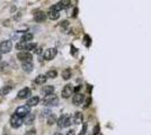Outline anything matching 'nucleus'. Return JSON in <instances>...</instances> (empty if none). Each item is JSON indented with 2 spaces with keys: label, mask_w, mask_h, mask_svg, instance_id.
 Masks as SVG:
<instances>
[{
  "label": "nucleus",
  "mask_w": 151,
  "mask_h": 135,
  "mask_svg": "<svg viewBox=\"0 0 151 135\" xmlns=\"http://www.w3.org/2000/svg\"><path fill=\"white\" fill-rule=\"evenodd\" d=\"M12 87H10V86H3L2 88H0V96H6V95H8L10 91H11Z\"/></svg>",
  "instance_id": "19"
},
{
  "label": "nucleus",
  "mask_w": 151,
  "mask_h": 135,
  "mask_svg": "<svg viewBox=\"0 0 151 135\" xmlns=\"http://www.w3.org/2000/svg\"><path fill=\"white\" fill-rule=\"evenodd\" d=\"M8 67V64H7L6 62H3V63H1L0 64V71H3V70H6V68Z\"/></svg>",
  "instance_id": "30"
},
{
  "label": "nucleus",
  "mask_w": 151,
  "mask_h": 135,
  "mask_svg": "<svg viewBox=\"0 0 151 135\" xmlns=\"http://www.w3.org/2000/svg\"><path fill=\"white\" fill-rule=\"evenodd\" d=\"M47 16H49L50 19L56 20V19H59V17H60V14H59L58 11H54V10H50L49 14H47Z\"/></svg>",
  "instance_id": "21"
},
{
  "label": "nucleus",
  "mask_w": 151,
  "mask_h": 135,
  "mask_svg": "<svg viewBox=\"0 0 151 135\" xmlns=\"http://www.w3.org/2000/svg\"><path fill=\"white\" fill-rule=\"evenodd\" d=\"M77 12H78V9L76 8L75 10H73V17H76V16H77Z\"/></svg>",
  "instance_id": "36"
},
{
  "label": "nucleus",
  "mask_w": 151,
  "mask_h": 135,
  "mask_svg": "<svg viewBox=\"0 0 151 135\" xmlns=\"http://www.w3.org/2000/svg\"><path fill=\"white\" fill-rule=\"evenodd\" d=\"M55 135H62V134H61V133H56V134H55Z\"/></svg>",
  "instance_id": "37"
},
{
  "label": "nucleus",
  "mask_w": 151,
  "mask_h": 135,
  "mask_svg": "<svg viewBox=\"0 0 151 135\" xmlns=\"http://www.w3.org/2000/svg\"><path fill=\"white\" fill-rule=\"evenodd\" d=\"M34 119H35V115L33 114V113H29L26 117H25L24 123L26 124V125H32V124L34 123Z\"/></svg>",
  "instance_id": "18"
},
{
  "label": "nucleus",
  "mask_w": 151,
  "mask_h": 135,
  "mask_svg": "<svg viewBox=\"0 0 151 135\" xmlns=\"http://www.w3.org/2000/svg\"><path fill=\"white\" fill-rule=\"evenodd\" d=\"M40 101H41L40 97L34 96V97H31L28 100H27V106H28V107H33V106L38 105V104H40Z\"/></svg>",
  "instance_id": "16"
},
{
  "label": "nucleus",
  "mask_w": 151,
  "mask_h": 135,
  "mask_svg": "<svg viewBox=\"0 0 151 135\" xmlns=\"http://www.w3.org/2000/svg\"><path fill=\"white\" fill-rule=\"evenodd\" d=\"M86 132H87V124H84V126H82V131L80 132V135L86 134Z\"/></svg>",
  "instance_id": "31"
},
{
  "label": "nucleus",
  "mask_w": 151,
  "mask_h": 135,
  "mask_svg": "<svg viewBox=\"0 0 151 135\" xmlns=\"http://www.w3.org/2000/svg\"><path fill=\"white\" fill-rule=\"evenodd\" d=\"M67 135H76V132H75V129H70V131H68Z\"/></svg>",
  "instance_id": "33"
},
{
  "label": "nucleus",
  "mask_w": 151,
  "mask_h": 135,
  "mask_svg": "<svg viewBox=\"0 0 151 135\" xmlns=\"http://www.w3.org/2000/svg\"><path fill=\"white\" fill-rule=\"evenodd\" d=\"M42 104L45 106H58L59 105V98L55 95H49L45 96L42 100Z\"/></svg>",
  "instance_id": "2"
},
{
  "label": "nucleus",
  "mask_w": 151,
  "mask_h": 135,
  "mask_svg": "<svg viewBox=\"0 0 151 135\" xmlns=\"http://www.w3.org/2000/svg\"><path fill=\"white\" fill-rule=\"evenodd\" d=\"M15 47H16V50H19L22 52L23 50H25V48H26V43H24V42H18Z\"/></svg>",
  "instance_id": "26"
},
{
  "label": "nucleus",
  "mask_w": 151,
  "mask_h": 135,
  "mask_svg": "<svg viewBox=\"0 0 151 135\" xmlns=\"http://www.w3.org/2000/svg\"><path fill=\"white\" fill-rule=\"evenodd\" d=\"M23 123H24L23 118L18 117L17 115H12L11 118H10V125H11V127H14V128L21 127L22 125H23Z\"/></svg>",
  "instance_id": "7"
},
{
  "label": "nucleus",
  "mask_w": 151,
  "mask_h": 135,
  "mask_svg": "<svg viewBox=\"0 0 151 135\" xmlns=\"http://www.w3.org/2000/svg\"><path fill=\"white\" fill-rule=\"evenodd\" d=\"M29 113H32V112H31V107H28L27 105L19 106V107H18V108L15 110V115H17L18 117H21V118L26 117Z\"/></svg>",
  "instance_id": "3"
},
{
  "label": "nucleus",
  "mask_w": 151,
  "mask_h": 135,
  "mask_svg": "<svg viewBox=\"0 0 151 135\" xmlns=\"http://www.w3.org/2000/svg\"><path fill=\"white\" fill-rule=\"evenodd\" d=\"M82 119H84V116H82V114L80 112H76L75 114H73L72 120H73V123H75V124H77V125L81 124L82 123Z\"/></svg>",
  "instance_id": "13"
},
{
  "label": "nucleus",
  "mask_w": 151,
  "mask_h": 135,
  "mask_svg": "<svg viewBox=\"0 0 151 135\" xmlns=\"http://www.w3.org/2000/svg\"><path fill=\"white\" fill-rule=\"evenodd\" d=\"M31 94H32V91L29 88H23L19 92H18V98L19 99H27V98L31 97Z\"/></svg>",
  "instance_id": "9"
},
{
  "label": "nucleus",
  "mask_w": 151,
  "mask_h": 135,
  "mask_svg": "<svg viewBox=\"0 0 151 135\" xmlns=\"http://www.w3.org/2000/svg\"><path fill=\"white\" fill-rule=\"evenodd\" d=\"M54 92V87L53 86H44L43 88L41 89V94L45 96H49V95H53Z\"/></svg>",
  "instance_id": "11"
},
{
  "label": "nucleus",
  "mask_w": 151,
  "mask_h": 135,
  "mask_svg": "<svg viewBox=\"0 0 151 135\" xmlns=\"http://www.w3.org/2000/svg\"><path fill=\"white\" fill-rule=\"evenodd\" d=\"M12 48L11 41H3L0 43V54H6L9 53Z\"/></svg>",
  "instance_id": "5"
},
{
  "label": "nucleus",
  "mask_w": 151,
  "mask_h": 135,
  "mask_svg": "<svg viewBox=\"0 0 151 135\" xmlns=\"http://www.w3.org/2000/svg\"><path fill=\"white\" fill-rule=\"evenodd\" d=\"M70 6L69 1H60V2L55 3L51 7V10H54V11H60V10H63V9H67Z\"/></svg>",
  "instance_id": "6"
},
{
  "label": "nucleus",
  "mask_w": 151,
  "mask_h": 135,
  "mask_svg": "<svg viewBox=\"0 0 151 135\" xmlns=\"http://www.w3.org/2000/svg\"><path fill=\"white\" fill-rule=\"evenodd\" d=\"M35 53H36V54H41V53H42V48H41V47L36 48V50H35Z\"/></svg>",
  "instance_id": "34"
},
{
  "label": "nucleus",
  "mask_w": 151,
  "mask_h": 135,
  "mask_svg": "<svg viewBox=\"0 0 151 135\" xmlns=\"http://www.w3.org/2000/svg\"><path fill=\"white\" fill-rule=\"evenodd\" d=\"M33 39V34L32 33H25L21 38V42H24V43H27V42L32 41Z\"/></svg>",
  "instance_id": "20"
},
{
  "label": "nucleus",
  "mask_w": 151,
  "mask_h": 135,
  "mask_svg": "<svg viewBox=\"0 0 151 135\" xmlns=\"http://www.w3.org/2000/svg\"><path fill=\"white\" fill-rule=\"evenodd\" d=\"M90 101H91V99H90V98H88L87 101H86V105H85V107H88V106H89V104H90Z\"/></svg>",
  "instance_id": "35"
},
{
  "label": "nucleus",
  "mask_w": 151,
  "mask_h": 135,
  "mask_svg": "<svg viewBox=\"0 0 151 135\" xmlns=\"http://www.w3.org/2000/svg\"><path fill=\"white\" fill-rule=\"evenodd\" d=\"M71 123H72L71 116H70V115H68V114H64V115H62V116H60V117H59V119L56 120L58 126L61 127V128H63V127H69L70 125H71Z\"/></svg>",
  "instance_id": "1"
},
{
  "label": "nucleus",
  "mask_w": 151,
  "mask_h": 135,
  "mask_svg": "<svg viewBox=\"0 0 151 135\" xmlns=\"http://www.w3.org/2000/svg\"><path fill=\"white\" fill-rule=\"evenodd\" d=\"M52 115V112H51V109H44V110H42V116L43 117H49V116H51Z\"/></svg>",
  "instance_id": "27"
},
{
  "label": "nucleus",
  "mask_w": 151,
  "mask_h": 135,
  "mask_svg": "<svg viewBox=\"0 0 151 135\" xmlns=\"http://www.w3.org/2000/svg\"><path fill=\"white\" fill-rule=\"evenodd\" d=\"M99 133V125L97 124L96 126H95V128H94V131H93V134L94 135H97Z\"/></svg>",
  "instance_id": "29"
},
{
  "label": "nucleus",
  "mask_w": 151,
  "mask_h": 135,
  "mask_svg": "<svg viewBox=\"0 0 151 135\" xmlns=\"http://www.w3.org/2000/svg\"><path fill=\"white\" fill-rule=\"evenodd\" d=\"M25 135H36V129H31V131H27L26 133H25Z\"/></svg>",
  "instance_id": "28"
},
{
  "label": "nucleus",
  "mask_w": 151,
  "mask_h": 135,
  "mask_svg": "<svg viewBox=\"0 0 151 135\" xmlns=\"http://www.w3.org/2000/svg\"><path fill=\"white\" fill-rule=\"evenodd\" d=\"M56 53H58V50H56V48H54V47H51V48L45 50V52L43 53V56H44V59H45V60L50 61V60L54 59V56L56 55Z\"/></svg>",
  "instance_id": "8"
},
{
  "label": "nucleus",
  "mask_w": 151,
  "mask_h": 135,
  "mask_svg": "<svg viewBox=\"0 0 151 135\" xmlns=\"http://www.w3.org/2000/svg\"><path fill=\"white\" fill-rule=\"evenodd\" d=\"M0 61H1V54H0Z\"/></svg>",
  "instance_id": "39"
},
{
  "label": "nucleus",
  "mask_w": 151,
  "mask_h": 135,
  "mask_svg": "<svg viewBox=\"0 0 151 135\" xmlns=\"http://www.w3.org/2000/svg\"><path fill=\"white\" fill-rule=\"evenodd\" d=\"M34 19L37 21V23H42V21H44L46 19V14L43 11H37L34 15Z\"/></svg>",
  "instance_id": "14"
},
{
  "label": "nucleus",
  "mask_w": 151,
  "mask_h": 135,
  "mask_svg": "<svg viewBox=\"0 0 151 135\" xmlns=\"http://www.w3.org/2000/svg\"><path fill=\"white\" fill-rule=\"evenodd\" d=\"M45 76H46V78H51V79H54L55 77L58 76V72H56L55 70H50V71H47V72H46V74H45Z\"/></svg>",
  "instance_id": "25"
},
{
  "label": "nucleus",
  "mask_w": 151,
  "mask_h": 135,
  "mask_svg": "<svg viewBox=\"0 0 151 135\" xmlns=\"http://www.w3.org/2000/svg\"><path fill=\"white\" fill-rule=\"evenodd\" d=\"M46 76L45 74H40V76H37L36 78H35V83H37V85H44V83L46 82Z\"/></svg>",
  "instance_id": "17"
},
{
  "label": "nucleus",
  "mask_w": 151,
  "mask_h": 135,
  "mask_svg": "<svg viewBox=\"0 0 151 135\" xmlns=\"http://www.w3.org/2000/svg\"><path fill=\"white\" fill-rule=\"evenodd\" d=\"M17 59L24 63V62H32L33 60V55L27 51H22V52L17 53Z\"/></svg>",
  "instance_id": "4"
},
{
  "label": "nucleus",
  "mask_w": 151,
  "mask_h": 135,
  "mask_svg": "<svg viewBox=\"0 0 151 135\" xmlns=\"http://www.w3.org/2000/svg\"><path fill=\"white\" fill-rule=\"evenodd\" d=\"M56 116H55L54 114H52L51 115V116H49V117H47V119H46V123L49 124V125H53V124L54 123H56Z\"/></svg>",
  "instance_id": "24"
},
{
  "label": "nucleus",
  "mask_w": 151,
  "mask_h": 135,
  "mask_svg": "<svg viewBox=\"0 0 151 135\" xmlns=\"http://www.w3.org/2000/svg\"><path fill=\"white\" fill-rule=\"evenodd\" d=\"M84 95L82 94H76L75 96H73L72 98V103L75 104L76 106H79V105H81L82 101H84Z\"/></svg>",
  "instance_id": "12"
},
{
  "label": "nucleus",
  "mask_w": 151,
  "mask_h": 135,
  "mask_svg": "<svg viewBox=\"0 0 151 135\" xmlns=\"http://www.w3.org/2000/svg\"><path fill=\"white\" fill-rule=\"evenodd\" d=\"M22 69H23V71L29 73V72H32L33 71L34 65H33L32 62H24V63H22Z\"/></svg>",
  "instance_id": "15"
},
{
  "label": "nucleus",
  "mask_w": 151,
  "mask_h": 135,
  "mask_svg": "<svg viewBox=\"0 0 151 135\" xmlns=\"http://www.w3.org/2000/svg\"><path fill=\"white\" fill-rule=\"evenodd\" d=\"M36 47H37V44H36V43L29 42V43H26V48H25V50H27V52H29V51L36 50Z\"/></svg>",
  "instance_id": "23"
},
{
  "label": "nucleus",
  "mask_w": 151,
  "mask_h": 135,
  "mask_svg": "<svg viewBox=\"0 0 151 135\" xmlns=\"http://www.w3.org/2000/svg\"><path fill=\"white\" fill-rule=\"evenodd\" d=\"M5 135H8V133H7V132H5Z\"/></svg>",
  "instance_id": "38"
},
{
  "label": "nucleus",
  "mask_w": 151,
  "mask_h": 135,
  "mask_svg": "<svg viewBox=\"0 0 151 135\" xmlns=\"http://www.w3.org/2000/svg\"><path fill=\"white\" fill-rule=\"evenodd\" d=\"M60 25H61L62 27H65V26H68V25H69V21H68V20H63L61 24H60Z\"/></svg>",
  "instance_id": "32"
},
{
  "label": "nucleus",
  "mask_w": 151,
  "mask_h": 135,
  "mask_svg": "<svg viewBox=\"0 0 151 135\" xmlns=\"http://www.w3.org/2000/svg\"><path fill=\"white\" fill-rule=\"evenodd\" d=\"M62 78L64 80H68L71 78V70L70 69H65V70L62 71Z\"/></svg>",
  "instance_id": "22"
},
{
  "label": "nucleus",
  "mask_w": 151,
  "mask_h": 135,
  "mask_svg": "<svg viewBox=\"0 0 151 135\" xmlns=\"http://www.w3.org/2000/svg\"><path fill=\"white\" fill-rule=\"evenodd\" d=\"M73 92V88H72V86L71 85H67V86H64V88L62 89V97L63 98H69L71 95H72Z\"/></svg>",
  "instance_id": "10"
}]
</instances>
